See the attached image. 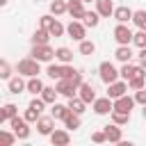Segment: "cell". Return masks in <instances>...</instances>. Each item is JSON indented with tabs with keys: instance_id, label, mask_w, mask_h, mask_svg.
I'll use <instances>...</instances> for the list:
<instances>
[{
	"instance_id": "6da1fadb",
	"label": "cell",
	"mask_w": 146,
	"mask_h": 146,
	"mask_svg": "<svg viewBox=\"0 0 146 146\" xmlns=\"http://www.w3.org/2000/svg\"><path fill=\"white\" fill-rule=\"evenodd\" d=\"M39 64H41V62L34 59V57H23V59L16 64V73H21V75H25V78L39 75V73H41V66H39Z\"/></svg>"
},
{
	"instance_id": "9a60e30c",
	"label": "cell",
	"mask_w": 146,
	"mask_h": 146,
	"mask_svg": "<svg viewBox=\"0 0 146 146\" xmlns=\"http://www.w3.org/2000/svg\"><path fill=\"white\" fill-rule=\"evenodd\" d=\"M114 2L112 0H96V11L103 16V18H110V16H114Z\"/></svg>"
},
{
	"instance_id": "7a4b0ae2",
	"label": "cell",
	"mask_w": 146,
	"mask_h": 146,
	"mask_svg": "<svg viewBox=\"0 0 146 146\" xmlns=\"http://www.w3.org/2000/svg\"><path fill=\"white\" fill-rule=\"evenodd\" d=\"M98 73H100V80H103L105 84H112V82H116V80L121 78V71H116V66H114L112 62H103V64L98 66Z\"/></svg>"
},
{
	"instance_id": "8992f818",
	"label": "cell",
	"mask_w": 146,
	"mask_h": 146,
	"mask_svg": "<svg viewBox=\"0 0 146 146\" xmlns=\"http://www.w3.org/2000/svg\"><path fill=\"white\" fill-rule=\"evenodd\" d=\"M91 105H94V112H96V114H100V116H103V114H112V112H114V100H112L110 96H105V98H96Z\"/></svg>"
},
{
	"instance_id": "e0dca14e",
	"label": "cell",
	"mask_w": 146,
	"mask_h": 146,
	"mask_svg": "<svg viewBox=\"0 0 146 146\" xmlns=\"http://www.w3.org/2000/svg\"><path fill=\"white\" fill-rule=\"evenodd\" d=\"M78 94H80V98H82L87 105L96 100V91H94V87H91L89 82H82V84H80V89H78Z\"/></svg>"
},
{
	"instance_id": "5b68a950",
	"label": "cell",
	"mask_w": 146,
	"mask_h": 146,
	"mask_svg": "<svg viewBox=\"0 0 146 146\" xmlns=\"http://www.w3.org/2000/svg\"><path fill=\"white\" fill-rule=\"evenodd\" d=\"M34 59H39V62H52V57H55V50L48 46V43H36V46H32V52H30Z\"/></svg>"
},
{
	"instance_id": "d590c367",
	"label": "cell",
	"mask_w": 146,
	"mask_h": 146,
	"mask_svg": "<svg viewBox=\"0 0 146 146\" xmlns=\"http://www.w3.org/2000/svg\"><path fill=\"white\" fill-rule=\"evenodd\" d=\"M48 30H50V34H52V36H62V34L66 32V27H64V25H62V23H59L57 18L52 21V25H50Z\"/></svg>"
},
{
	"instance_id": "4fadbf2b",
	"label": "cell",
	"mask_w": 146,
	"mask_h": 146,
	"mask_svg": "<svg viewBox=\"0 0 146 146\" xmlns=\"http://www.w3.org/2000/svg\"><path fill=\"white\" fill-rule=\"evenodd\" d=\"M135 75H146V68H144V66H132L130 62H125V64L121 66V78H123V80H130V78H135Z\"/></svg>"
},
{
	"instance_id": "cb8c5ba5",
	"label": "cell",
	"mask_w": 146,
	"mask_h": 146,
	"mask_svg": "<svg viewBox=\"0 0 146 146\" xmlns=\"http://www.w3.org/2000/svg\"><path fill=\"white\" fill-rule=\"evenodd\" d=\"M50 14H52V16L68 14V2H66V0H52V2H50Z\"/></svg>"
},
{
	"instance_id": "836d02e7",
	"label": "cell",
	"mask_w": 146,
	"mask_h": 146,
	"mask_svg": "<svg viewBox=\"0 0 146 146\" xmlns=\"http://www.w3.org/2000/svg\"><path fill=\"white\" fill-rule=\"evenodd\" d=\"M94 52H96V43L82 39V41H80V55H94Z\"/></svg>"
},
{
	"instance_id": "d6a6232c",
	"label": "cell",
	"mask_w": 146,
	"mask_h": 146,
	"mask_svg": "<svg viewBox=\"0 0 146 146\" xmlns=\"http://www.w3.org/2000/svg\"><path fill=\"white\" fill-rule=\"evenodd\" d=\"M132 23H135L139 30H146V9H137L135 16H132Z\"/></svg>"
},
{
	"instance_id": "44dd1931",
	"label": "cell",
	"mask_w": 146,
	"mask_h": 146,
	"mask_svg": "<svg viewBox=\"0 0 146 146\" xmlns=\"http://www.w3.org/2000/svg\"><path fill=\"white\" fill-rule=\"evenodd\" d=\"M55 59L62 62V64H71V62H73V50L66 48V46H62V48L55 50Z\"/></svg>"
},
{
	"instance_id": "d4e9b609",
	"label": "cell",
	"mask_w": 146,
	"mask_h": 146,
	"mask_svg": "<svg viewBox=\"0 0 146 146\" xmlns=\"http://www.w3.org/2000/svg\"><path fill=\"white\" fill-rule=\"evenodd\" d=\"M68 112H71V107H68V105H62V103H52V110H50V114H52L55 119L64 121Z\"/></svg>"
},
{
	"instance_id": "277c9868",
	"label": "cell",
	"mask_w": 146,
	"mask_h": 146,
	"mask_svg": "<svg viewBox=\"0 0 146 146\" xmlns=\"http://www.w3.org/2000/svg\"><path fill=\"white\" fill-rule=\"evenodd\" d=\"M132 30L128 27V23H119L116 27H114V39H116V43L119 46H130L132 43Z\"/></svg>"
},
{
	"instance_id": "7bdbcfd3",
	"label": "cell",
	"mask_w": 146,
	"mask_h": 146,
	"mask_svg": "<svg viewBox=\"0 0 146 146\" xmlns=\"http://www.w3.org/2000/svg\"><path fill=\"white\" fill-rule=\"evenodd\" d=\"M52 21H55V18H52V16H48V14H46V16H41V18H39V25H41V27H46V30H48V27H50V25H52Z\"/></svg>"
},
{
	"instance_id": "52a82bcc",
	"label": "cell",
	"mask_w": 146,
	"mask_h": 146,
	"mask_svg": "<svg viewBox=\"0 0 146 146\" xmlns=\"http://www.w3.org/2000/svg\"><path fill=\"white\" fill-rule=\"evenodd\" d=\"M66 32H68V36H71V39L82 41V39H84V34H87V25H84V23H80V21H71V23L66 25Z\"/></svg>"
},
{
	"instance_id": "8fae6325",
	"label": "cell",
	"mask_w": 146,
	"mask_h": 146,
	"mask_svg": "<svg viewBox=\"0 0 146 146\" xmlns=\"http://www.w3.org/2000/svg\"><path fill=\"white\" fill-rule=\"evenodd\" d=\"M52 130H55V116H52V114H50V116H39V121H36V132L50 137Z\"/></svg>"
},
{
	"instance_id": "484cf974",
	"label": "cell",
	"mask_w": 146,
	"mask_h": 146,
	"mask_svg": "<svg viewBox=\"0 0 146 146\" xmlns=\"http://www.w3.org/2000/svg\"><path fill=\"white\" fill-rule=\"evenodd\" d=\"M114 57H116L121 64L130 62V57H132V50H130V46H119V48L114 50Z\"/></svg>"
},
{
	"instance_id": "60d3db41",
	"label": "cell",
	"mask_w": 146,
	"mask_h": 146,
	"mask_svg": "<svg viewBox=\"0 0 146 146\" xmlns=\"http://www.w3.org/2000/svg\"><path fill=\"white\" fill-rule=\"evenodd\" d=\"M16 139H18V137H16V132H14V130H11V132H7V130L2 132V141H5L7 146H11V144H14Z\"/></svg>"
},
{
	"instance_id": "4dcf8cb0",
	"label": "cell",
	"mask_w": 146,
	"mask_h": 146,
	"mask_svg": "<svg viewBox=\"0 0 146 146\" xmlns=\"http://www.w3.org/2000/svg\"><path fill=\"white\" fill-rule=\"evenodd\" d=\"M82 23H84L87 27H96V25L100 23V14H98V11H87L84 18H82Z\"/></svg>"
},
{
	"instance_id": "f35d334b",
	"label": "cell",
	"mask_w": 146,
	"mask_h": 146,
	"mask_svg": "<svg viewBox=\"0 0 146 146\" xmlns=\"http://www.w3.org/2000/svg\"><path fill=\"white\" fill-rule=\"evenodd\" d=\"M0 78H5V80H9V78H11V66H9V62H7V59H2V62H0Z\"/></svg>"
},
{
	"instance_id": "f546056e",
	"label": "cell",
	"mask_w": 146,
	"mask_h": 146,
	"mask_svg": "<svg viewBox=\"0 0 146 146\" xmlns=\"http://www.w3.org/2000/svg\"><path fill=\"white\" fill-rule=\"evenodd\" d=\"M66 105H68V107H71L73 112H78V114H82V112H84V107H87V103H84V100H82L80 96H71Z\"/></svg>"
},
{
	"instance_id": "ee69618b",
	"label": "cell",
	"mask_w": 146,
	"mask_h": 146,
	"mask_svg": "<svg viewBox=\"0 0 146 146\" xmlns=\"http://www.w3.org/2000/svg\"><path fill=\"white\" fill-rule=\"evenodd\" d=\"M137 57H139V66L146 68V48H139V55Z\"/></svg>"
},
{
	"instance_id": "4316f807",
	"label": "cell",
	"mask_w": 146,
	"mask_h": 146,
	"mask_svg": "<svg viewBox=\"0 0 146 146\" xmlns=\"http://www.w3.org/2000/svg\"><path fill=\"white\" fill-rule=\"evenodd\" d=\"M46 73H48V78L59 80V78H64V64H62V62H59V64H48Z\"/></svg>"
},
{
	"instance_id": "ffe728a7",
	"label": "cell",
	"mask_w": 146,
	"mask_h": 146,
	"mask_svg": "<svg viewBox=\"0 0 146 146\" xmlns=\"http://www.w3.org/2000/svg\"><path fill=\"white\" fill-rule=\"evenodd\" d=\"M25 89H27V82H23L21 73L14 75V78H9V94H21V91H25Z\"/></svg>"
},
{
	"instance_id": "1f68e13d",
	"label": "cell",
	"mask_w": 146,
	"mask_h": 146,
	"mask_svg": "<svg viewBox=\"0 0 146 146\" xmlns=\"http://www.w3.org/2000/svg\"><path fill=\"white\" fill-rule=\"evenodd\" d=\"M128 87H130L132 91L144 89V87H146V75H135V78H130V80H128Z\"/></svg>"
},
{
	"instance_id": "ba28073f",
	"label": "cell",
	"mask_w": 146,
	"mask_h": 146,
	"mask_svg": "<svg viewBox=\"0 0 146 146\" xmlns=\"http://www.w3.org/2000/svg\"><path fill=\"white\" fill-rule=\"evenodd\" d=\"M128 89H130V87H128V80H116V82L107 84V96L114 100V98L125 96V91H128Z\"/></svg>"
},
{
	"instance_id": "30bf717a",
	"label": "cell",
	"mask_w": 146,
	"mask_h": 146,
	"mask_svg": "<svg viewBox=\"0 0 146 146\" xmlns=\"http://www.w3.org/2000/svg\"><path fill=\"white\" fill-rule=\"evenodd\" d=\"M68 2V14L73 21H82L87 9H84V0H66Z\"/></svg>"
},
{
	"instance_id": "3957f363",
	"label": "cell",
	"mask_w": 146,
	"mask_h": 146,
	"mask_svg": "<svg viewBox=\"0 0 146 146\" xmlns=\"http://www.w3.org/2000/svg\"><path fill=\"white\" fill-rule=\"evenodd\" d=\"M9 125H11V130L16 132L18 139H27V137H30V121H27L25 116H14V119L9 121Z\"/></svg>"
},
{
	"instance_id": "5bb4252c",
	"label": "cell",
	"mask_w": 146,
	"mask_h": 146,
	"mask_svg": "<svg viewBox=\"0 0 146 146\" xmlns=\"http://www.w3.org/2000/svg\"><path fill=\"white\" fill-rule=\"evenodd\" d=\"M62 96H66V98H71V96H75V91H78V87L75 84H71V80H66V78H59L57 80V87H55Z\"/></svg>"
},
{
	"instance_id": "d6986e66",
	"label": "cell",
	"mask_w": 146,
	"mask_h": 146,
	"mask_svg": "<svg viewBox=\"0 0 146 146\" xmlns=\"http://www.w3.org/2000/svg\"><path fill=\"white\" fill-rule=\"evenodd\" d=\"M14 116H18V107H16L14 103H7V105L2 107V112H0V123H9Z\"/></svg>"
},
{
	"instance_id": "f6af8a7d",
	"label": "cell",
	"mask_w": 146,
	"mask_h": 146,
	"mask_svg": "<svg viewBox=\"0 0 146 146\" xmlns=\"http://www.w3.org/2000/svg\"><path fill=\"white\" fill-rule=\"evenodd\" d=\"M141 114H144V119H146V105H144V110H141Z\"/></svg>"
},
{
	"instance_id": "7c38bea8",
	"label": "cell",
	"mask_w": 146,
	"mask_h": 146,
	"mask_svg": "<svg viewBox=\"0 0 146 146\" xmlns=\"http://www.w3.org/2000/svg\"><path fill=\"white\" fill-rule=\"evenodd\" d=\"M105 135H107V141H112V144H121V139H123V132H121V125L119 123H107L105 128Z\"/></svg>"
},
{
	"instance_id": "7dc6e473",
	"label": "cell",
	"mask_w": 146,
	"mask_h": 146,
	"mask_svg": "<svg viewBox=\"0 0 146 146\" xmlns=\"http://www.w3.org/2000/svg\"><path fill=\"white\" fill-rule=\"evenodd\" d=\"M84 2H91V0H84ZM94 2H96V0H94Z\"/></svg>"
},
{
	"instance_id": "ac0fdd59",
	"label": "cell",
	"mask_w": 146,
	"mask_h": 146,
	"mask_svg": "<svg viewBox=\"0 0 146 146\" xmlns=\"http://www.w3.org/2000/svg\"><path fill=\"white\" fill-rule=\"evenodd\" d=\"M132 16H135V11H132L130 7H125V5H121V7L114 9V18H116L119 23H128V21H132Z\"/></svg>"
},
{
	"instance_id": "8d00e7d4",
	"label": "cell",
	"mask_w": 146,
	"mask_h": 146,
	"mask_svg": "<svg viewBox=\"0 0 146 146\" xmlns=\"http://www.w3.org/2000/svg\"><path fill=\"white\" fill-rule=\"evenodd\" d=\"M112 121L119 123V125H125L130 121V114H125V112H112Z\"/></svg>"
},
{
	"instance_id": "9c48e42d",
	"label": "cell",
	"mask_w": 146,
	"mask_h": 146,
	"mask_svg": "<svg viewBox=\"0 0 146 146\" xmlns=\"http://www.w3.org/2000/svg\"><path fill=\"white\" fill-rule=\"evenodd\" d=\"M135 96L130 98L128 94L125 96H121V98H114V112H125V114H130L132 112V107H135Z\"/></svg>"
},
{
	"instance_id": "603a6c76",
	"label": "cell",
	"mask_w": 146,
	"mask_h": 146,
	"mask_svg": "<svg viewBox=\"0 0 146 146\" xmlns=\"http://www.w3.org/2000/svg\"><path fill=\"white\" fill-rule=\"evenodd\" d=\"M50 30H46V27H39L34 34H32V46H36V43H48L50 41Z\"/></svg>"
},
{
	"instance_id": "83f0119b",
	"label": "cell",
	"mask_w": 146,
	"mask_h": 146,
	"mask_svg": "<svg viewBox=\"0 0 146 146\" xmlns=\"http://www.w3.org/2000/svg\"><path fill=\"white\" fill-rule=\"evenodd\" d=\"M27 91H30V94H34V96L43 91V82L39 80V75H32V78L27 80Z\"/></svg>"
},
{
	"instance_id": "74e56055",
	"label": "cell",
	"mask_w": 146,
	"mask_h": 146,
	"mask_svg": "<svg viewBox=\"0 0 146 146\" xmlns=\"http://www.w3.org/2000/svg\"><path fill=\"white\" fill-rule=\"evenodd\" d=\"M39 116H41V112L39 110H34V107H30L27 105V110H25V119L30 121V123H36L39 121Z\"/></svg>"
},
{
	"instance_id": "7402d4cb",
	"label": "cell",
	"mask_w": 146,
	"mask_h": 146,
	"mask_svg": "<svg viewBox=\"0 0 146 146\" xmlns=\"http://www.w3.org/2000/svg\"><path fill=\"white\" fill-rule=\"evenodd\" d=\"M80 123H82V121H80V114L73 112V110H71V112L66 114V119H64V128H66V130H78Z\"/></svg>"
},
{
	"instance_id": "b9f144b4",
	"label": "cell",
	"mask_w": 146,
	"mask_h": 146,
	"mask_svg": "<svg viewBox=\"0 0 146 146\" xmlns=\"http://www.w3.org/2000/svg\"><path fill=\"white\" fill-rule=\"evenodd\" d=\"M135 100H137V103H139L141 107L146 105V87H144V89H137V91H135Z\"/></svg>"
},
{
	"instance_id": "f1b7e54d",
	"label": "cell",
	"mask_w": 146,
	"mask_h": 146,
	"mask_svg": "<svg viewBox=\"0 0 146 146\" xmlns=\"http://www.w3.org/2000/svg\"><path fill=\"white\" fill-rule=\"evenodd\" d=\"M57 94H59V91H57L55 87H43V91H41L39 96L46 100V105H52V103L57 100Z\"/></svg>"
},
{
	"instance_id": "2e32d148",
	"label": "cell",
	"mask_w": 146,
	"mask_h": 146,
	"mask_svg": "<svg viewBox=\"0 0 146 146\" xmlns=\"http://www.w3.org/2000/svg\"><path fill=\"white\" fill-rule=\"evenodd\" d=\"M50 141H52V146H66L71 141V135H68V130H52Z\"/></svg>"
},
{
	"instance_id": "bcb514c9",
	"label": "cell",
	"mask_w": 146,
	"mask_h": 146,
	"mask_svg": "<svg viewBox=\"0 0 146 146\" xmlns=\"http://www.w3.org/2000/svg\"><path fill=\"white\" fill-rule=\"evenodd\" d=\"M0 5H7V0H0Z\"/></svg>"
},
{
	"instance_id": "ab89813d",
	"label": "cell",
	"mask_w": 146,
	"mask_h": 146,
	"mask_svg": "<svg viewBox=\"0 0 146 146\" xmlns=\"http://www.w3.org/2000/svg\"><path fill=\"white\" fill-rule=\"evenodd\" d=\"M91 141H96V144H105V141H107V135H105V130H96V132L91 135Z\"/></svg>"
},
{
	"instance_id": "e575fe53",
	"label": "cell",
	"mask_w": 146,
	"mask_h": 146,
	"mask_svg": "<svg viewBox=\"0 0 146 146\" xmlns=\"http://www.w3.org/2000/svg\"><path fill=\"white\" fill-rule=\"evenodd\" d=\"M132 43H135L137 48H146V30H139V32H135V36H132Z\"/></svg>"
}]
</instances>
